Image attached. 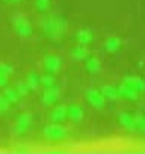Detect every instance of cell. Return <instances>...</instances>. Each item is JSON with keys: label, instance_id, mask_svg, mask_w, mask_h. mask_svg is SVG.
I'll return each mask as SVG.
<instances>
[{"label": "cell", "instance_id": "cell-1", "mask_svg": "<svg viewBox=\"0 0 145 154\" xmlns=\"http://www.w3.org/2000/svg\"><path fill=\"white\" fill-rule=\"evenodd\" d=\"M44 33L50 39H60L68 30V21L62 17H50L42 24Z\"/></svg>", "mask_w": 145, "mask_h": 154}, {"label": "cell", "instance_id": "cell-2", "mask_svg": "<svg viewBox=\"0 0 145 154\" xmlns=\"http://www.w3.org/2000/svg\"><path fill=\"white\" fill-rule=\"evenodd\" d=\"M42 134L48 140L59 142V140H63L68 136V130L59 122H51V124H48L42 128Z\"/></svg>", "mask_w": 145, "mask_h": 154}, {"label": "cell", "instance_id": "cell-3", "mask_svg": "<svg viewBox=\"0 0 145 154\" xmlns=\"http://www.w3.org/2000/svg\"><path fill=\"white\" fill-rule=\"evenodd\" d=\"M12 24H14V27H15V32H17L20 36H23V38L32 36V33H33V26H32V23H30L24 15H20V14L14 15V17H12Z\"/></svg>", "mask_w": 145, "mask_h": 154}, {"label": "cell", "instance_id": "cell-4", "mask_svg": "<svg viewBox=\"0 0 145 154\" xmlns=\"http://www.w3.org/2000/svg\"><path fill=\"white\" fill-rule=\"evenodd\" d=\"M86 100L94 109H103L106 106V101H107L106 97L103 95V92L97 88H91L86 91Z\"/></svg>", "mask_w": 145, "mask_h": 154}, {"label": "cell", "instance_id": "cell-5", "mask_svg": "<svg viewBox=\"0 0 145 154\" xmlns=\"http://www.w3.org/2000/svg\"><path fill=\"white\" fill-rule=\"evenodd\" d=\"M42 66H44L45 72L56 74V72H59L60 68H62V59H60L59 56H54V54L45 56L44 60H42Z\"/></svg>", "mask_w": 145, "mask_h": 154}, {"label": "cell", "instance_id": "cell-6", "mask_svg": "<svg viewBox=\"0 0 145 154\" xmlns=\"http://www.w3.org/2000/svg\"><path fill=\"white\" fill-rule=\"evenodd\" d=\"M32 121H33V119H32V115H30L29 112L20 113L18 118H17V121H15V133H17V134H24V133L30 128Z\"/></svg>", "mask_w": 145, "mask_h": 154}, {"label": "cell", "instance_id": "cell-7", "mask_svg": "<svg viewBox=\"0 0 145 154\" xmlns=\"http://www.w3.org/2000/svg\"><path fill=\"white\" fill-rule=\"evenodd\" d=\"M59 100V89L54 88V86H50V88H45L44 92H42V97H41V101L44 106H53L56 101Z\"/></svg>", "mask_w": 145, "mask_h": 154}, {"label": "cell", "instance_id": "cell-8", "mask_svg": "<svg viewBox=\"0 0 145 154\" xmlns=\"http://www.w3.org/2000/svg\"><path fill=\"white\" fill-rule=\"evenodd\" d=\"M66 119H68V106L60 104V106H56L54 109H51V112H50V121L51 122L62 124Z\"/></svg>", "mask_w": 145, "mask_h": 154}, {"label": "cell", "instance_id": "cell-9", "mask_svg": "<svg viewBox=\"0 0 145 154\" xmlns=\"http://www.w3.org/2000/svg\"><path fill=\"white\" fill-rule=\"evenodd\" d=\"M85 118V110L80 104H69L68 106V119L72 121V122H82Z\"/></svg>", "mask_w": 145, "mask_h": 154}, {"label": "cell", "instance_id": "cell-10", "mask_svg": "<svg viewBox=\"0 0 145 154\" xmlns=\"http://www.w3.org/2000/svg\"><path fill=\"white\" fill-rule=\"evenodd\" d=\"M118 92H119V97H122L125 100H130V101H137L139 100V94H140V92H137L136 89H133L131 86H128L124 82L118 86Z\"/></svg>", "mask_w": 145, "mask_h": 154}, {"label": "cell", "instance_id": "cell-11", "mask_svg": "<svg viewBox=\"0 0 145 154\" xmlns=\"http://www.w3.org/2000/svg\"><path fill=\"white\" fill-rule=\"evenodd\" d=\"M119 124L121 127H124L127 131H136V121H134V115L128 113V112H121L118 115Z\"/></svg>", "mask_w": 145, "mask_h": 154}, {"label": "cell", "instance_id": "cell-12", "mask_svg": "<svg viewBox=\"0 0 145 154\" xmlns=\"http://www.w3.org/2000/svg\"><path fill=\"white\" fill-rule=\"evenodd\" d=\"M124 83H127L128 86H131L133 89H136L137 92H143L145 91V80L139 75H125L124 77Z\"/></svg>", "mask_w": 145, "mask_h": 154}, {"label": "cell", "instance_id": "cell-13", "mask_svg": "<svg viewBox=\"0 0 145 154\" xmlns=\"http://www.w3.org/2000/svg\"><path fill=\"white\" fill-rule=\"evenodd\" d=\"M89 56V50H88V45H83V44H79L76 45L74 48L71 50V57L77 60V62H85Z\"/></svg>", "mask_w": 145, "mask_h": 154}, {"label": "cell", "instance_id": "cell-14", "mask_svg": "<svg viewBox=\"0 0 145 154\" xmlns=\"http://www.w3.org/2000/svg\"><path fill=\"white\" fill-rule=\"evenodd\" d=\"M121 47H122V42H121V39L118 36H109L106 39V42H104V48H106V51L109 54L118 53L121 50Z\"/></svg>", "mask_w": 145, "mask_h": 154}, {"label": "cell", "instance_id": "cell-15", "mask_svg": "<svg viewBox=\"0 0 145 154\" xmlns=\"http://www.w3.org/2000/svg\"><path fill=\"white\" fill-rule=\"evenodd\" d=\"M85 68L89 74H98L101 71V60L98 57L88 56V59L85 60Z\"/></svg>", "mask_w": 145, "mask_h": 154}, {"label": "cell", "instance_id": "cell-16", "mask_svg": "<svg viewBox=\"0 0 145 154\" xmlns=\"http://www.w3.org/2000/svg\"><path fill=\"white\" fill-rule=\"evenodd\" d=\"M76 39L79 44H83V45H89L94 39V33L91 29H80L77 33H76Z\"/></svg>", "mask_w": 145, "mask_h": 154}, {"label": "cell", "instance_id": "cell-17", "mask_svg": "<svg viewBox=\"0 0 145 154\" xmlns=\"http://www.w3.org/2000/svg\"><path fill=\"white\" fill-rule=\"evenodd\" d=\"M103 95L106 97V100H110V101H115L119 98V92H118V86H113V85H103L101 89Z\"/></svg>", "mask_w": 145, "mask_h": 154}, {"label": "cell", "instance_id": "cell-18", "mask_svg": "<svg viewBox=\"0 0 145 154\" xmlns=\"http://www.w3.org/2000/svg\"><path fill=\"white\" fill-rule=\"evenodd\" d=\"M3 95L6 97V100H8L11 104L17 103V101L21 98V95L18 94V91H17L15 88H6V89H5V92H3Z\"/></svg>", "mask_w": 145, "mask_h": 154}, {"label": "cell", "instance_id": "cell-19", "mask_svg": "<svg viewBox=\"0 0 145 154\" xmlns=\"http://www.w3.org/2000/svg\"><path fill=\"white\" fill-rule=\"evenodd\" d=\"M26 83L29 85L30 91H36L38 86H39V75L36 72H29L27 79H26Z\"/></svg>", "mask_w": 145, "mask_h": 154}, {"label": "cell", "instance_id": "cell-20", "mask_svg": "<svg viewBox=\"0 0 145 154\" xmlns=\"http://www.w3.org/2000/svg\"><path fill=\"white\" fill-rule=\"evenodd\" d=\"M39 85H42L44 88L54 86V74L45 72L44 75H39Z\"/></svg>", "mask_w": 145, "mask_h": 154}, {"label": "cell", "instance_id": "cell-21", "mask_svg": "<svg viewBox=\"0 0 145 154\" xmlns=\"http://www.w3.org/2000/svg\"><path fill=\"white\" fill-rule=\"evenodd\" d=\"M33 6L36 8V11L39 12H47L51 8V0H35Z\"/></svg>", "mask_w": 145, "mask_h": 154}, {"label": "cell", "instance_id": "cell-22", "mask_svg": "<svg viewBox=\"0 0 145 154\" xmlns=\"http://www.w3.org/2000/svg\"><path fill=\"white\" fill-rule=\"evenodd\" d=\"M134 121H136V131H145V115L143 113H136Z\"/></svg>", "mask_w": 145, "mask_h": 154}, {"label": "cell", "instance_id": "cell-23", "mask_svg": "<svg viewBox=\"0 0 145 154\" xmlns=\"http://www.w3.org/2000/svg\"><path fill=\"white\" fill-rule=\"evenodd\" d=\"M15 89L18 91V94H20L21 97H26V95L30 92V88H29V85H27L26 82H18L17 86H15Z\"/></svg>", "mask_w": 145, "mask_h": 154}, {"label": "cell", "instance_id": "cell-24", "mask_svg": "<svg viewBox=\"0 0 145 154\" xmlns=\"http://www.w3.org/2000/svg\"><path fill=\"white\" fill-rule=\"evenodd\" d=\"M9 106H11V103L6 100V97L2 94L0 95V113H3V112H6L8 109H9Z\"/></svg>", "mask_w": 145, "mask_h": 154}, {"label": "cell", "instance_id": "cell-25", "mask_svg": "<svg viewBox=\"0 0 145 154\" xmlns=\"http://www.w3.org/2000/svg\"><path fill=\"white\" fill-rule=\"evenodd\" d=\"M9 82V74H6L2 68H0V88H5Z\"/></svg>", "mask_w": 145, "mask_h": 154}, {"label": "cell", "instance_id": "cell-26", "mask_svg": "<svg viewBox=\"0 0 145 154\" xmlns=\"http://www.w3.org/2000/svg\"><path fill=\"white\" fill-rule=\"evenodd\" d=\"M0 68H2L6 74H14V66L12 65H9V63H5V62H2V63H0Z\"/></svg>", "mask_w": 145, "mask_h": 154}, {"label": "cell", "instance_id": "cell-27", "mask_svg": "<svg viewBox=\"0 0 145 154\" xmlns=\"http://www.w3.org/2000/svg\"><path fill=\"white\" fill-rule=\"evenodd\" d=\"M5 2H9V3H20L21 0H5Z\"/></svg>", "mask_w": 145, "mask_h": 154}]
</instances>
